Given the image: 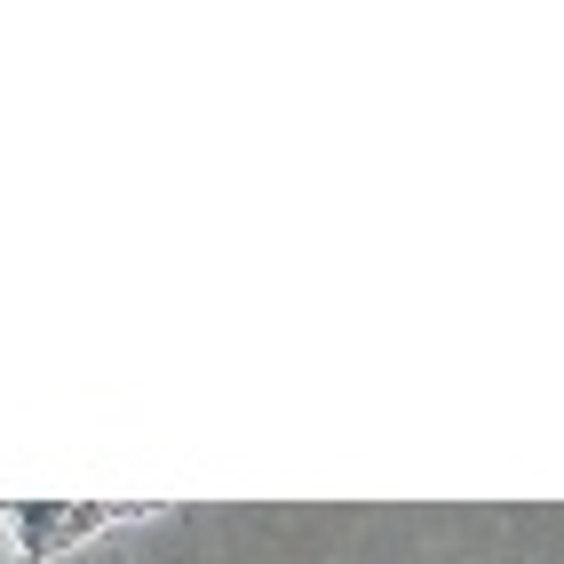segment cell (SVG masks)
<instances>
[{
    "label": "cell",
    "instance_id": "obj_1",
    "mask_svg": "<svg viewBox=\"0 0 564 564\" xmlns=\"http://www.w3.org/2000/svg\"><path fill=\"white\" fill-rule=\"evenodd\" d=\"M9 509V549L17 564H48L64 549L96 541L111 517H152V509H111V501H0Z\"/></svg>",
    "mask_w": 564,
    "mask_h": 564
}]
</instances>
